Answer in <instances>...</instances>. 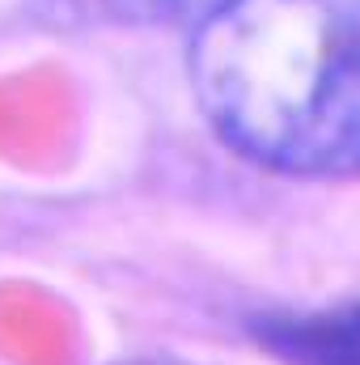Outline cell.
<instances>
[{
  "mask_svg": "<svg viewBox=\"0 0 360 365\" xmlns=\"http://www.w3.org/2000/svg\"><path fill=\"white\" fill-rule=\"evenodd\" d=\"M216 136L280 175H360V0H216L191 38Z\"/></svg>",
  "mask_w": 360,
  "mask_h": 365,
  "instance_id": "cell-1",
  "label": "cell"
},
{
  "mask_svg": "<svg viewBox=\"0 0 360 365\" xmlns=\"http://www.w3.org/2000/svg\"><path fill=\"white\" fill-rule=\"evenodd\" d=\"M268 340L292 365H360V302L284 319L268 327Z\"/></svg>",
  "mask_w": 360,
  "mask_h": 365,
  "instance_id": "cell-2",
  "label": "cell"
},
{
  "mask_svg": "<svg viewBox=\"0 0 360 365\" xmlns=\"http://www.w3.org/2000/svg\"><path fill=\"white\" fill-rule=\"evenodd\" d=\"M216 0H51L55 21L73 26H149V21H195L212 9Z\"/></svg>",
  "mask_w": 360,
  "mask_h": 365,
  "instance_id": "cell-3",
  "label": "cell"
}]
</instances>
